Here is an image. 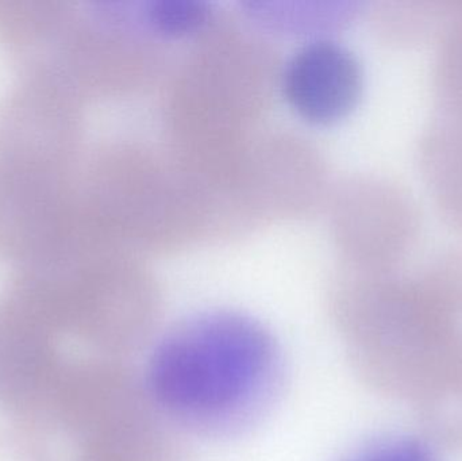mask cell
<instances>
[{"label": "cell", "instance_id": "8", "mask_svg": "<svg viewBox=\"0 0 462 461\" xmlns=\"http://www.w3.org/2000/svg\"><path fill=\"white\" fill-rule=\"evenodd\" d=\"M146 32L164 38L197 34L213 19V3L206 0H149L134 11Z\"/></svg>", "mask_w": 462, "mask_h": 461}, {"label": "cell", "instance_id": "4", "mask_svg": "<svg viewBox=\"0 0 462 461\" xmlns=\"http://www.w3.org/2000/svg\"><path fill=\"white\" fill-rule=\"evenodd\" d=\"M342 232L357 270L393 271L417 246L422 213L406 187L390 179H361L347 191Z\"/></svg>", "mask_w": 462, "mask_h": 461}, {"label": "cell", "instance_id": "9", "mask_svg": "<svg viewBox=\"0 0 462 461\" xmlns=\"http://www.w3.org/2000/svg\"><path fill=\"white\" fill-rule=\"evenodd\" d=\"M433 89L442 114L462 119V19L439 42Z\"/></svg>", "mask_w": 462, "mask_h": 461}, {"label": "cell", "instance_id": "2", "mask_svg": "<svg viewBox=\"0 0 462 461\" xmlns=\"http://www.w3.org/2000/svg\"><path fill=\"white\" fill-rule=\"evenodd\" d=\"M331 309L347 362L366 387L418 413L462 400V305L425 271L356 270L337 287Z\"/></svg>", "mask_w": 462, "mask_h": 461}, {"label": "cell", "instance_id": "7", "mask_svg": "<svg viewBox=\"0 0 462 461\" xmlns=\"http://www.w3.org/2000/svg\"><path fill=\"white\" fill-rule=\"evenodd\" d=\"M462 19V0H393L376 13L380 34L391 43H437Z\"/></svg>", "mask_w": 462, "mask_h": 461}, {"label": "cell", "instance_id": "5", "mask_svg": "<svg viewBox=\"0 0 462 461\" xmlns=\"http://www.w3.org/2000/svg\"><path fill=\"white\" fill-rule=\"evenodd\" d=\"M282 97L304 121L330 124L357 106L364 88L360 60L330 37L301 43L285 61L280 78Z\"/></svg>", "mask_w": 462, "mask_h": 461}, {"label": "cell", "instance_id": "3", "mask_svg": "<svg viewBox=\"0 0 462 461\" xmlns=\"http://www.w3.org/2000/svg\"><path fill=\"white\" fill-rule=\"evenodd\" d=\"M32 311L13 300L0 306V406L32 429H54L76 355Z\"/></svg>", "mask_w": 462, "mask_h": 461}, {"label": "cell", "instance_id": "6", "mask_svg": "<svg viewBox=\"0 0 462 461\" xmlns=\"http://www.w3.org/2000/svg\"><path fill=\"white\" fill-rule=\"evenodd\" d=\"M417 154L439 216L462 235V119H434L420 134Z\"/></svg>", "mask_w": 462, "mask_h": 461}, {"label": "cell", "instance_id": "1", "mask_svg": "<svg viewBox=\"0 0 462 461\" xmlns=\"http://www.w3.org/2000/svg\"><path fill=\"white\" fill-rule=\"evenodd\" d=\"M151 346L146 387L183 436L224 441L249 435L284 394L282 344L250 314L199 311L159 333Z\"/></svg>", "mask_w": 462, "mask_h": 461}, {"label": "cell", "instance_id": "11", "mask_svg": "<svg viewBox=\"0 0 462 461\" xmlns=\"http://www.w3.org/2000/svg\"><path fill=\"white\" fill-rule=\"evenodd\" d=\"M38 433L26 425L0 430V461H53Z\"/></svg>", "mask_w": 462, "mask_h": 461}, {"label": "cell", "instance_id": "10", "mask_svg": "<svg viewBox=\"0 0 462 461\" xmlns=\"http://www.w3.org/2000/svg\"><path fill=\"white\" fill-rule=\"evenodd\" d=\"M339 461H437L422 441L411 438H388L366 444Z\"/></svg>", "mask_w": 462, "mask_h": 461}]
</instances>
